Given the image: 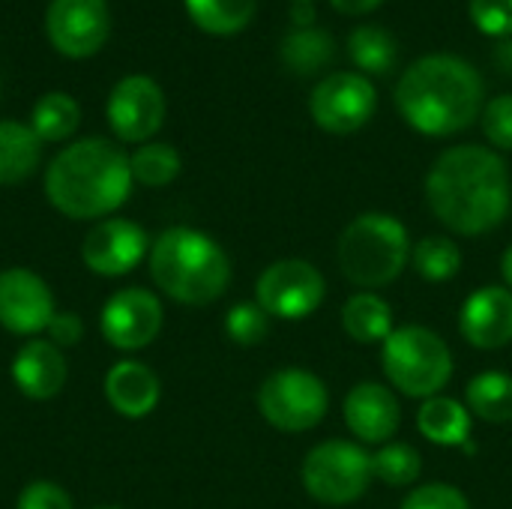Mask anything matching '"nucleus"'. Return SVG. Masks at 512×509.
Returning <instances> with one entry per match:
<instances>
[{
	"mask_svg": "<svg viewBox=\"0 0 512 509\" xmlns=\"http://www.w3.org/2000/svg\"><path fill=\"white\" fill-rule=\"evenodd\" d=\"M426 201L447 231L462 237L489 234L510 216V168L489 147H450L426 174Z\"/></svg>",
	"mask_w": 512,
	"mask_h": 509,
	"instance_id": "nucleus-1",
	"label": "nucleus"
},
{
	"mask_svg": "<svg viewBox=\"0 0 512 509\" xmlns=\"http://www.w3.org/2000/svg\"><path fill=\"white\" fill-rule=\"evenodd\" d=\"M396 108L420 135H456L483 114V75L465 57L426 54L402 72Z\"/></svg>",
	"mask_w": 512,
	"mask_h": 509,
	"instance_id": "nucleus-2",
	"label": "nucleus"
},
{
	"mask_svg": "<svg viewBox=\"0 0 512 509\" xmlns=\"http://www.w3.org/2000/svg\"><path fill=\"white\" fill-rule=\"evenodd\" d=\"M132 183L129 156L105 138L69 144L45 171V195L69 219H99L114 213L129 198Z\"/></svg>",
	"mask_w": 512,
	"mask_h": 509,
	"instance_id": "nucleus-3",
	"label": "nucleus"
},
{
	"mask_svg": "<svg viewBox=\"0 0 512 509\" xmlns=\"http://www.w3.org/2000/svg\"><path fill=\"white\" fill-rule=\"evenodd\" d=\"M150 276L171 300L207 306L231 285V261L225 249L204 231L168 228L150 249Z\"/></svg>",
	"mask_w": 512,
	"mask_h": 509,
	"instance_id": "nucleus-4",
	"label": "nucleus"
},
{
	"mask_svg": "<svg viewBox=\"0 0 512 509\" xmlns=\"http://www.w3.org/2000/svg\"><path fill=\"white\" fill-rule=\"evenodd\" d=\"M336 258L351 285L363 291L387 288L411 264L408 228L390 213H363L339 234Z\"/></svg>",
	"mask_w": 512,
	"mask_h": 509,
	"instance_id": "nucleus-5",
	"label": "nucleus"
},
{
	"mask_svg": "<svg viewBox=\"0 0 512 509\" xmlns=\"http://www.w3.org/2000/svg\"><path fill=\"white\" fill-rule=\"evenodd\" d=\"M381 366L393 390L408 399H432L453 378L450 345L429 327H396L381 345Z\"/></svg>",
	"mask_w": 512,
	"mask_h": 509,
	"instance_id": "nucleus-6",
	"label": "nucleus"
},
{
	"mask_svg": "<svg viewBox=\"0 0 512 509\" xmlns=\"http://www.w3.org/2000/svg\"><path fill=\"white\" fill-rule=\"evenodd\" d=\"M303 489L324 507H348L372 486V456L351 441H324L312 447L300 468Z\"/></svg>",
	"mask_w": 512,
	"mask_h": 509,
	"instance_id": "nucleus-7",
	"label": "nucleus"
},
{
	"mask_svg": "<svg viewBox=\"0 0 512 509\" xmlns=\"http://www.w3.org/2000/svg\"><path fill=\"white\" fill-rule=\"evenodd\" d=\"M330 408L327 384L306 369H279L258 390L261 417L288 435L315 429Z\"/></svg>",
	"mask_w": 512,
	"mask_h": 509,
	"instance_id": "nucleus-8",
	"label": "nucleus"
},
{
	"mask_svg": "<svg viewBox=\"0 0 512 509\" xmlns=\"http://www.w3.org/2000/svg\"><path fill=\"white\" fill-rule=\"evenodd\" d=\"M255 297L270 318L303 321L324 303L327 282L315 264L303 258H282L258 276Z\"/></svg>",
	"mask_w": 512,
	"mask_h": 509,
	"instance_id": "nucleus-9",
	"label": "nucleus"
},
{
	"mask_svg": "<svg viewBox=\"0 0 512 509\" xmlns=\"http://www.w3.org/2000/svg\"><path fill=\"white\" fill-rule=\"evenodd\" d=\"M378 105V93L360 72H333L321 78L309 96V114L318 129L330 135H351L363 129Z\"/></svg>",
	"mask_w": 512,
	"mask_h": 509,
	"instance_id": "nucleus-10",
	"label": "nucleus"
},
{
	"mask_svg": "<svg viewBox=\"0 0 512 509\" xmlns=\"http://www.w3.org/2000/svg\"><path fill=\"white\" fill-rule=\"evenodd\" d=\"M45 33L60 54L90 57L105 45L111 33L108 3L105 0H51L45 12Z\"/></svg>",
	"mask_w": 512,
	"mask_h": 509,
	"instance_id": "nucleus-11",
	"label": "nucleus"
},
{
	"mask_svg": "<svg viewBox=\"0 0 512 509\" xmlns=\"http://www.w3.org/2000/svg\"><path fill=\"white\" fill-rule=\"evenodd\" d=\"M99 327H102L105 342L120 351L147 348L162 330V303L156 294H150L144 288L117 291L105 303Z\"/></svg>",
	"mask_w": 512,
	"mask_h": 509,
	"instance_id": "nucleus-12",
	"label": "nucleus"
},
{
	"mask_svg": "<svg viewBox=\"0 0 512 509\" xmlns=\"http://www.w3.org/2000/svg\"><path fill=\"white\" fill-rule=\"evenodd\" d=\"M108 123L123 141H147L165 123V93L147 75H126L108 96Z\"/></svg>",
	"mask_w": 512,
	"mask_h": 509,
	"instance_id": "nucleus-13",
	"label": "nucleus"
},
{
	"mask_svg": "<svg viewBox=\"0 0 512 509\" xmlns=\"http://www.w3.org/2000/svg\"><path fill=\"white\" fill-rule=\"evenodd\" d=\"M54 318V297L33 270L9 267L0 273V327L15 336H36Z\"/></svg>",
	"mask_w": 512,
	"mask_h": 509,
	"instance_id": "nucleus-14",
	"label": "nucleus"
},
{
	"mask_svg": "<svg viewBox=\"0 0 512 509\" xmlns=\"http://www.w3.org/2000/svg\"><path fill=\"white\" fill-rule=\"evenodd\" d=\"M147 252V234L129 219H102L84 237L81 258L99 276H126Z\"/></svg>",
	"mask_w": 512,
	"mask_h": 509,
	"instance_id": "nucleus-15",
	"label": "nucleus"
},
{
	"mask_svg": "<svg viewBox=\"0 0 512 509\" xmlns=\"http://www.w3.org/2000/svg\"><path fill=\"white\" fill-rule=\"evenodd\" d=\"M342 417H345V426L351 429V435H357V441L384 447L399 432L402 408L390 387H384L378 381H360L345 396Z\"/></svg>",
	"mask_w": 512,
	"mask_h": 509,
	"instance_id": "nucleus-16",
	"label": "nucleus"
},
{
	"mask_svg": "<svg viewBox=\"0 0 512 509\" xmlns=\"http://www.w3.org/2000/svg\"><path fill=\"white\" fill-rule=\"evenodd\" d=\"M459 330L468 345L480 351H498L512 342V291L507 285H483L477 288L462 312Z\"/></svg>",
	"mask_w": 512,
	"mask_h": 509,
	"instance_id": "nucleus-17",
	"label": "nucleus"
},
{
	"mask_svg": "<svg viewBox=\"0 0 512 509\" xmlns=\"http://www.w3.org/2000/svg\"><path fill=\"white\" fill-rule=\"evenodd\" d=\"M66 360L54 342L45 339H30L18 348L12 360V381L27 399H51L63 390L66 384Z\"/></svg>",
	"mask_w": 512,
	"mask_h": 509,
	"instance_id": "nucleus-18",
	"label": "nucleus"
},
{
	"mask_svg": "<svg viewBox=\"0 0 512 509\" xmlns=\"http://www.w3.org/2000/svg\"><path fill=\"white\" fill-rule=\"evenodd\" d=\"M159 393H162V387H159L156 372L138 360H123V363L111 366L105 375L108 405L120 417H129V420L147 417L159 405Z\"/></svg>",
	"mask_w": 512,
	"mask_h": 509,
	"instance_id": "nucleus-19",
	"label": "nucleus"
},
{
	"mask_svg": "<svg viewBox=\"0 0 512 509\" xmlns=\"http://www.w3.org/2000/svg\"><path fill=\"white\" fill-rule=\"evenodd\" d=\"M417 429L429 444L465 447L471 438V411L450 396H432L417 411Z\"/></svg>",
	"mask_w": 512,
	"mask_h": 509,
	"instance_id": "nucleus-20",
	"label": "nucleus"
},
{
	"mask_svg": "<svg viewBox=\"0 0 512 509\" xmlns=\"http://www.w3.org/2000/svg\"><path fill=\"white\" fill-rule=\"evenodd\" d=\"M342 330L357 345H375V342L384 345V339L396 330L393 306L375 291H357L342 306Z\"/></svg>",
	"mask_w": 512,
	"mask_h": 509,
	"instance_id": "nucleus-21",
	"label": "nucleus"
},
{
	"mask_svg": "<svg viewBox=\"0 0 512 509\" xmlns=\"http://www.w3.org/2000/svg\"><path fill=\"white\" fill-rule=\"evenodd\" d=\"M42 159L39 135L15 120H0V186L27 180Z\"/></svg>",
	"mask_w": 512,
	"mask_h": 509,
	"instance_id": "nucleus-22",
	"label": "nucleus"
},
{
	"mask_svg": "<svg viewBox=\"0 0 512 509\" xmlns=\"http://www.w3.org/2000/svg\"><path fill=\"white\" fill-rule=\"evenodd\" d=\"M465 405L483 423H512V375L483 372L471 378V384L465 387Z\"/></svg>",
	"mask_w": 512,
	"mask_h": 509,
	"instance_id": "nucleus-23",
	"label": "nucleus"
},
{
	"mask_svg": "<svg viewBox=\"0 0 512 509\" xmlns=\"http://www.w3.org/2000/svg\"><path fill=\"white\" fill-rule=\"evenodd\" d=\"M336 57V42L330 30L321 27H303L291 30L282 42V63L297 75H315L324 66H330Z\"/></svg>",
	"mask_w": 512,
	"mask_h": 509,
	"instance_id": "nucleus-24",
	"label": "nucleus"
},
{
	"mask_svg": "<svg viewBox=\"0 0 512 509\" xmlns=\"http://www.w3.org/2000/svg\"><path fill=\"white\" fill-rule=\"evenodd\" d=\"M258 0H186L189 18L216 36L240 33L255 18Z\"/></svg>",
	"mask_w": 512,
	"mask_h": 509,
	"instance_id": "nucleus-25",
	"label": "nucleus"
},
{
	"mask_svg": "<svg viewBox=\"0 0 512 509\" xmlns=\"http://www.w3.org/2000/svg\"><path fill=\"white\" fill-rule=\"evenodd\" d=\"M351 60L369 75H387L396 63V39L390 30L378 24H363L348 36Z\"/></svg>",
	"mask_w": 512,
	"mask_h": 509,
	"instance_id": "nucleus-26",
	"label": "nucleus"
},
{
	"mask_svg": "<svg viewBox=\"0 0 512 509\" xmlns=\"http://www.w3.org/2000/svg\"><path fill=\"white\" fill-rule=\"evenodd\" d=\"M81 123V108L66 93H45L33 105L30 129L39 135V141H63L69 138Z\"/></svg>",
	"mask_w": 512,
	"mask_h": 509,
	"instance_id": "nucleus-27",
	"label": "nucleus"
},
{
	"mask_svg": "<svg viewBox=\"0 0 512 509\" xmlns=\"http://www.w3.org/2000/svg\"><path fill=\"white\" fill-rule=\"evenodd\" d=\"M411 264L426 282H450L462 270V249L453 237L429 234L411 249Z\"/></svg>",
	"mask_w": 512,
	"mask_h": 509,
	"instance_id": "nucleus-28",
	"label": "nucleus"
},
{
	"mask_svg": "<svg viewBox=\"0 0 512 509\" xmlns=\"http://www.w3.org/2000/svg\"><path fill=\"white\" fill-rule=\"evenodd\" d=\"M420 471H423V456L402 441H390L372 456V477L390 489H405L417 483Z\"/></svg>",
	"mask_w": 512,
	"mask_h": 509,
	"instance_id": "nucleus-29",
	"label": "nucleus"
},
{
	"mask_svg": "<svg viewBox=\"0 0 512 509\" xmlns=\"http://www.w3.org/2000/svg\"><path fill=\"white\" fill-rule=\"evenodd\" d=\"M129 168L144 186H168L180 174V153L171 144H144L129 156Z\"/></svg>",
	"mask_w": 512,
	"mask_h": 509,
	"instance_id": "nucleus-30",
	"label": "nucleus"
},
{
	"mask_svg": "<svg viewBox=\"0 0 512 509\" xmlns=\"http://www.w3.org/2000/svg\"><path fill=\"white\" fill-rule=\"evenodd\" d=\"M225 333L243 348L261 345L270 333V315L258 303H237L225 315Z\"/></svg>",
	"mask_w": 512,
	"mask_h": 509,
	"instance_id": "nucleus-31",
	"label": "nucleus"
},
{
	"mask_svg": "<svg viewBox=\"0 0 512 509\" xmlns=\"http://www.w3.org/2000/svg\"><path fill=\"white\" fill-rule=\"evenodd\" d=\"M483 132L492 147L512 150V93H501L483 105Z\"/></svg>",
	"mask_w": 512,
	"mask_h": 509,
	"instance_id": "nucleus-32",
	"label": "nucleus"
},
{
	"mask_svg": "<svg viewBox=\"0 0 512 509\" xmlns=\"http://www.w3.org/2000/svg\"><path fill=\"white\" fill-rule=\"evenodd\" d=\"M399 509H471L465 492H459L450 483H426L417 486Z\"/></svg>",
	"mask_w": 512,
	"mask_h": 509,
	"instance_id": "nucleus-33",
	"label": "nucleus"
},
{
	"mask_svg": "<svg viewBox=\"0 0 512 509\" xmlns=\"http://www.w3.org/2000/svg\"><path fill=\"white\" fill-rule=\"evenodd\" d=\"M471 21L486 36H512V0H471Z\"/></svg>",
	"mask_w": 512,
	"mask_h": 509,
	"instance_id": "nucleus-34",
	"label": "nucleus"
},
{
	"mask_svg": "<svg viewBox=\"0 0 512 509\" xmlns=\"http://www.w3.org/2000/svg\"><path fill=\"white\" fill-rule=\"evenodd\" d=\"M18 509H72V498L48 480H33L21 489Z\"/></svg>",
	"mask_w": 512,
	"mask_h": 509,
	"instance_id": "nucleus-35",
	"label": "nucleus"
},
{
	"mask_svg": "<svg viewBox=\"0 0 512 509\" xmlns=\"http://www.w3.org/2000/svg\"><path fill=\"white\" fill-rule=\"evenodd\" d=\"M48 336L54 345H78L84 336V321L75 312H54L48 324Z\"/></svg>",
	"mask_w": 512,
	"mask_h": 509,
	"instance_id": "nucleus-36",
	"label": "nucleus"
},
{
	"mask_svg": "<svg viewBox=\"0 0 512 509\" xmlns=\"http://www.w3.org/2000/svg\"><path fill=\"white\" fill-rule=\"evenodd\" d=\"M330 3H333V9L342 12V15H366V12L378 9L384 0H330Z\"/></svg>",
	"mask_w": 512,
	"mask_h": 509,
	"instance_id": "nucleus-37",
	"label": "nucleus"
},
{
	"mask_svg": "<svg viewBox=\"0 0 512 509\" xmlns=\"http://www.w3.org/2000/svg\"><path fill=\"white\" fill-rule=\"evenodd\" d=\"M291 24H294L297 30L315 27V6H312V3H294V6H291Z\"/></svg>",
	"mask_w": 512,
	"mask_h": 509,
	"instance_id": "nucleus-38",
	"label": "nucleus"
},
{
	"mask_svg": "<svg viewBox=\"0 0 512 509\" xmlns=\"http://www.w3.org/2000/svg\"><path fill=\"white\" fill-rule=\"evenodd\" d=\"M501 276H504V285L512 291V246H507V252L501 258Z\"/></svg>",
	"mask_w": 512,
	"mask_h": 509,
	"instance_id": "nucleus-39",
	"label": "nucleus"
},
{
	"mask_svg": "<svg viewBox=\"0 0 512 509\" xmlns=\"http://www.w3.org/2000/svg\"><path fill=\"white\" fill-rule=\"evenodd\" d=\"M294 3H315V0H294Z\"/></svg>",
	"mask_w": 512,
	"mask_h": 509,
	"instance_id": "nucleus-40",
	"label": "nucleus"
},
{
	"mask_svg": "<svg viewBox=\"0 0 512 509\" xmlns=\"http://www.w3.org/2000/svg\"><path fill=\"white\" fill-rule=\"evenodd\" d=\"M96 509H120V507H96Z\"/></svg>",
	"mask_w": 512,
	"mask_h": 509,
	"instance_id": "nucleus-41",
	"label": "nucleus"
}]
</instances>
